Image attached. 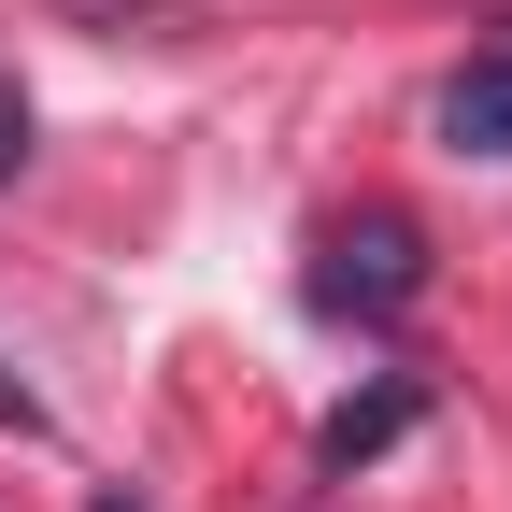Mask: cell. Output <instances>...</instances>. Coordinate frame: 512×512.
Listing matches in <instances>:
<instances>
[{"mask_svg": "<svg viewBox=\"0 0 512 512\" xmlns=\"http://www.w3.org/2000/svg\"><path fill=\"white\" fill-rule=\"evenodd\" d=\"M100 512H143V498H100Z\"/></svg>", "mask_w": 512, "mask_h": 512, "instance_id": "cell-5", "label": "cell"}, {"mask_svg": "<svg viewBox=\"0 0 512 512\" xmlns=\"http://www.w3.org/2000/svg\"><path fill=\"white\" fill-rule=\"evenodd\" d=\"M441 143L512 171V29H498L484 57H456V86H441Z\"/></svg>", "mask_w": 512, "mask_h": 512, "instance_id": "cell-2", "label": "cell"}, {"mask_svg": "<svg viewBox=\"0 0 512 512\" xmlns=\"http://www.w3.org/2000/svg\"><path fill=\"white\" fill-rule=\"evenodd\" d=\"M427 299V228L413 214H342L328 242H313V313H342V328H384V313Z\"/></svg>", "mask_w": 512, "mask_h": 512, "instance_id": "cell-1", "label": "cell"}, {"mask_svg": "<svg viewBox=\"0 0 512 512\" xmlns=\"http://www.w3.org/2000/svg\"><path fill=\"white\" fill-rule=\"evenodd\" d=\"M399 427H413V384H370V399H342L328 427H313V456H328V470H370Z\"/></svg>", "mask_w": 512, "mask_h": 512, "instance_id": "cell-3", "label": "cell"}, {"mask_svg": "<svg viewBox=\"0 0 512 512\" xmlns=\"http://www.w3.org/2000/svg\"><path fill=\"white\" fill-rule=\"evenodd\" d=\"M15 157H29V100L0 86V185H15Z\"/></svg>", "mask_w": 512, "mask_h": 512, "instance_id": "cell-4", "label": "cell"}]
</instances>
